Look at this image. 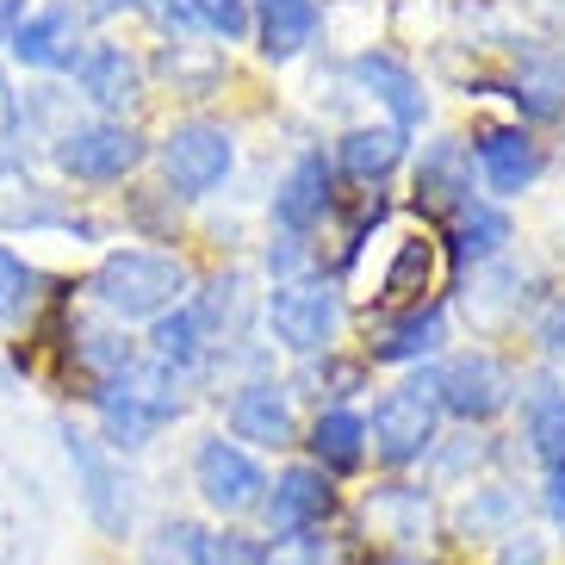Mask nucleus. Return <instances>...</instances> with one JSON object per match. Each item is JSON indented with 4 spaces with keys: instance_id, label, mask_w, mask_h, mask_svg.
Masks as SVG:
<instances>
[{
    "instance_id": "35",
    "label": "nucleus",
    "mask_w": 565,
    "mask_h": 565,
    "mask_svg": "<svg viewBox=\"0 0 565 565\" xmlns=\"http://www.w3.org/2000/svg\"><path fill=\"white\" fill-rule=\"evenodd\" d=\"M366 565H441V553H380V559Z\"/></svg>"
},
{
    "instance_id": "36",
    "label": "nucleus",
    "mask_w": 565,
    "mask_h": 565,
    "mask_svg": "<svg viewBox=\"0 0 565 565\" xmlns=\"http://www.w3.org/2000/svg\"><path fill=\"white\" fill-rule=\"evenodd\" d=\"M25 19V0H0V44L13 38V25Z\"/></svg>"
},
{
    "instance_id": "23",
    "label": "nucleus",
    "mask_w": 565,
    "mask_h": 565,
    "mask_svg": "<svg viewBox=\"0 0 565 565\" xmlns=\"http://www.w3.org/2000/svg\"><path fill=\"white\" fill-rule=\"evenodd\" d=\"M205 354H217V335H212V323H205V311L193 299H181L174 311H162L150 323V361L174 366V373H193Z\"/></svg>"
},
{
    "instance_id": "22",
    "label": "nucleus",
    "mask_w": 565,
    "mask_h": 565,
    "mask_svg": "<svg viewBox=\"0 0 565 565\" xmlns=\"http://www.w3.org/2000/svg\"><path fill=\"white\" fill-rule=\"evenodd\" d=\"M249 25H255V38H262L267 63H292V56H305L317 44L323 13H317V0H255Z\"/></svg>"
},
{
    "instance_id": "18",
    "label": "nucleus",
    "mask_w": 565,
    "mask_h": 565,
    "mask_svg": "<svg viewBox=\"0 0 565 565\" xmlns=\"http://www.w3.org/2000/svg\"><path fill=\"white\" fill-rule=\"evenodd\" d=\"M441 342H448V311L441 305H411V311L385 317L380 330H373L366 361L373 366H416V361H429V354H441Z\"/></svg>"
},
{
    "instance_id": "8",
    "label": "nucleus",
    "mask_w": 565,
    "mask_h": 565,
    "mask_svg": "<svg viewBox=\"0 0 565 565\" xmlns=\"http://www.w3.org/2000/svg\"><path fill=\"white\" fill-rule=\"evenodd\" d=\"M429 392H435V404H441L448 423H460V429H491L515 404L522 385H515V373L491 349H466V354H448L441 366H429Z\"/></svg>"
},
{
    "instance_id": "28",
    "label": "nucleus",
    "mask_w": 565,
    "mask_h": 565,
    "mask_svg": "<svg viewBox=\"0 0 565 565\" xmlns=\"http://www.w3.org/2000/svg\"><path fill=\"white\" fill-rule=\"evenodd\" d=\"M448 217H454V255H460V262H491V255H503V243H510V217L484 200H460Z\"/></svg>"
},
{
    "instance_id": "5",
    "label": "nucleus",
    "mask_w": 565,
    "mask_h": 565,
    "mask_svg": "<svg viewBox=\"0 0 565 565\" xmlns=\"http://www.w3.org/2000/svg\"><path fill=\"white\" fill-rule=\"evenodd\" d=\"M186 286H193V274H186L181 255L168 249H113L94 267L100 311L125 317V323H156L162 311H174L186 299Z\"/></svg>"
},
{
    "instance_id": "39",
    "label": "nucleus",
    "mask_w": 565,
    "mask_h": 565,
    "mask_svg": "<svg viewBox=\"0 0 565 565\" xmlns=\"http://www.w3.org/2000/svg\"><path fill=\"white\" fill-rule=\"evenodd\" d=\"M0 522H7V510H0Z\"/></svg>"
},
{
    "instance_id": "3",
    "label": "nucleus",
    "mask_w": 565,
    "mask_h": 565,
    "mask_svg": "<svg viewBox=\"0 0 565 565\" xmlns=\"http://www.w3.org/2000/svg\"><path fill=\"white\" fill-rule=\"evenodd\" d=\"M56 441H63V460H68V479H75V503H82L87 529L100 534V541H137V479L131 466L118 460L113 448H106L100 435L75 429V423H56Z\"/></svg>"
},
{
    "instance_id": "38",
    "label": "nucleus",
    "mask_w": 565,
    "mask_h": 565,
    "mask_svg": "<svg viewBox=\"0 0 565 565\" xmlns=\"http://www.w3.org/2000/svg\"><path fill=\"white\" fill-rule=\"evenodd\" d=\"M0 380H7V366H0Z\"/></svg>"
},
{
    "instance_id": "6",
    "label": "nucleus",
    "mask_w": 565,
    "mask_h": 565,
    "mask_svg": "<svg viewBox=\"0 0 565 565\" xmlns=\"http://www.w3.org/2000/svg\"><path fill=\"white\" fill-rule=\"evenodd\" d=\"M193 498H200L205 515H217L224 529H236V522H255V510H262L267 498V460L262 454H249L243 441H231L224 429L200 435L193 441Z\"/></svg>"
},
{
    "instance_id": "17",
    "label": "nucleus",
    "mask_w": 565,
    "mask_h": 565,
    "mask_svg": "<svg viewBox=\"0 0 565 565\" xmlns=\"http://www.w3.org/2000/svg\"><path fill=\"white\" fill-rule=\"evenodd\" d=\"M522 398V454H529L534 472H553L565 466V385L553 373H534L529 392H515Z\"/></svg>"
},
{
    "instance_id": "9",
    "label": "nucleus",
    "mask_w": 565,
    "mask_h": 565,
    "mask_svg": "<svg viewBox=\"0 0 565 565\" xmlns=\"http://www.w3.org/2000/svg\"><path fill=\"white\" fill-rule=\"evenodd\" d=\"M267 330L280 335L286 354H330L335 330H342V292L323 274H299L267 292Z\"/></svg>"
},
{
    "instance_id": "13",
    "label": "nucleus",
    "mask_w": 565,
    "mask_h": 565,
    "mask_svg": "<svg viewBox=\"0 0 565 565\" xmlns=\"http://www.w3.org/2000/svg\"><path fill=\"white\" fill-rule=\"evenodd\" d=\"M56 168H63L68 181L82 186H113L125 181L143 156H150V143L125 125V118H87V125H68L63 137H56Z\"/></svg>"
},
{
    "instance_id": "19",
    "label": "nucleus",
    "mask_w": 565,
    "mask_h": 565,
    "mask_svg": "<svg viewBox=\"0 0 565 565\" xmlns=\"http://www.w3.org/2000/svg\"><path fill=\"white\" fill-rule=\"evenodd\" d=\"M68 75L82 87V100L100 106V113H125V106L143 100V63L125 44H94V51H82V63L68 68Z\"/></svg>"
},
{
    "instance_id": "20",
    "label": "nucleus",
    "mask_w": 565,
    "mask_h": 565,
    "mask_svg": "<svg viewBox=\"0 0 565 565\" xmlns=\"http://www.w3.org/2000/svg\"><path fill=\"white\" fill-rule=\"evenodd\" d=\"M212 541H217L212 522L162 510L156 522L137 529V565H212Z\"/></svg>"
},
{
    "instance_id": "32",
    "label": "nucleus",
    "mask_w": 565,
    "mask_h": 565,
    "mask_svg": "<svg viewBox=\"0 0 565 565\" xmlns=\"http://www.w3.org/2000/svg\"><path fill=\"white\" fill-rule=\"evenodd\" d=\"M534 515L547 534H565V466L541 472V491H534Z\"/></svg>"
},
{
    "instance_id": "10",
    "label": "nucleus",
    "mask_w": 565,
    "mask_h": 565,
    "mask_svg": "<svg viewBox=\"0 0 565 565\" xmlns=\"http://www.w3.org/2000/svg\"><path fill=\"white\" fill-rule=\"evenodd\" d=\"M534 498L515 479H479L454 491V503H441V541H460V547H498L515 529H529Z\"/></svg>"
},
{
    "instance_id": "27",
    "label": "nucleus",
    "mask_w": 565,
    "mask_h": 565,
    "mask_svg": "<svg viewBox=\"0 0 565 565\" xmlns=\"http://www.w3.org/2000/svg\"><path fill=\"white\" fill-rule=\"evenodd\" d=\"M156 19L174 25V32H205L231 44V38L249 32V0H162Z\"/></svg>"
},
{
    "instance_id": "4",
    "label": "nucleus",
    "mask_w": 565,
    "mask_h": 565,
    "mask_svg": "<svg viewBox=\"0 0 565 565\" xmlns=\"http://www.w3.org/2000/svg\"><path fill=\"white\" fill-rule=\"evenodd\" d=\"M342 522L373 559L380 553H441V491H429L423 479H373Z\"/></svg>"
},
{
    "instance_id": "25",
    "label": "nucleus",
    "mask_w": 565,
    "mask_h": 565,
    "mask_svg": "<svg viewBox=\"0 0 565 565\" xmlns=\"http://www.w3.org/2000/svg\"><path fill=\"white\" fill-rule=\"evenodd\" d=\"M404 143H411V137H404L398 125H361V131H349L335 143V168H342L349 181H385V174L404 162Z\"/></svg>"
},
{
    "instance_id": "37",
    "label": "nucleus",
    "mask_w": 565,
    "mask_h": 565,
    "mask_svg": "<svg viewBox=\"0 0 565 565\" xmlns=\"http://www.w3.org/2000/svg\"><path fill=\"white\" fill-rule=\"evenodd\" d=\"M0 125H19V100L7 94V82H0Z\"/></svg>"
},
{
    "instance_id": "33",
    "label": "nucleus",
    "mask_w": 565,
    "mask_h": 565,
    "mask_svg": "<svg viewBox=\"0 0 565 565\" xmlns=\"http://www.w3.org/2000/svg\"><path fill=\"white\" fill-rule=\"evenodd\" d=\"M534 342H541V354L565 361V299H547V311L534 317Z\"/></svg>"
},
{
    "instance_id": "31",
    "label": "nucleus",
    "mask_w": 565,
    "mask_h": 565,
    "mask_svg": "<svg viewBox=\"0 0 565 565\" xmlns=\"http://www.w3.org/2000/svg\"><path fill=\"white\" fill-rule=\"evenodd\" d=\"M484 565H553V534L547 529H515L510 541L484 553Z\"/></svg>"
},
{
    "instance_id": "12",
    "label": "nucleus",
    "mask_w": 565,
    "mask_h": 565,
    "mask_svg": "<svg viewBox=\"0 0 565 565\" xmlns=\"http://www.w3.org/2000/svg\"><path fill=\"white\" fill-rule=\"evenodd\" d=\"M224 429L231 441H243L249 454H292L299 448V404H292V385L274 380V373H255L231 392L224 404Z\"/></svg>"
},
{
    "instance_id": "24",
    "label": "nucleus",
    "mask_w": 565,
    "mask_h": 565,
    "mask_svg": "<svg viewBox=\"0 0 565 565\" xmlns=\"http://www.w3.org/2000/svg\"><path fill=\"white\" fill-rule=\"evenodd\" d=\"M354 82L373 94V100L392 106V118H398V131L411 137L423 118H429V100H423V87H416V75L398 63V56H385V51H361L354 56Z\"/></svg>"
},
{
    "instance_id": "21",
    "label": "nucleus",
    "mask_w": 565,
    "mask_h": 565,
    "mask_svg": "<svg viewBox=\"0 0 565 565\" xmlns=\"http://www.w3.org/2000/svg\"><path fill=\"white\" fill-rule=\"evenodd\" d=\"M479 181L484 193L498 200H515L541 181V143L529 131H484L479 137Z\"/></svg>"
},
{
    "instance_id": "1",
    "label": "nucleus",
    "mask_w": 565,
    "mask_h": 565,
    "mask_svg": "<svg viewBox=\"0 0 565 565\" xmlns=\"http://www.w3.org/2000/svg\"><path fill=\"white\" fill-rule=\"evenodd\" d=\"M87 404H94L100 441L118 454V460H131V454H143L162 429L181 423V411H186V373L150 361V354H137L125 373H113V380L94 385Z\"/></svg>"
},
{
    "instance_id": "30",
    "label": "nucleus",
    "mask_w": 565,
    "mask_h": 565,
    "mask_svg": "<svg viewBox=\"0 0 565 565\" xmlns=\"http://www.w3.org/2000/svg\"><path fill=\"white\" fill-rule=\"evenodd\" d=\"M423 286H429V236H416V243L398 249V262H392V274H385V286H380V299L404 305V299H416Z\"/></svg>"
},
{
    "instance_id": "14",
    "label": "nucleus",
    "mask_w": 565,
    "mask_h": 565,
    "mask_svg": "<svg viewBox=\"0 0 565 565\" xmlns=\"http://www.w3.org/2000/svg\"><path fill=\"white\" fill-rule=\"evenodd\" d=\"M299 460L330 472L335 484L366 472V411L354 404H317V416L299 429Z\"/></svg>"
},
{
    "instance_id": "15",
    "label": "nucleus",
    "mask_w": 565,
    "mask_h": 565,
    "mask_svg": "<svg viewBox=\"0 0 565 565\" xmlns=\"http://www.w3.org/2000/svg\"><path fill=\"white\" fill-rule=\"evenodd\" d=\"M82 7H38V13H25L13 25V38H7V51H13L19 68H44V75H56V68H75L82 63Z\"/></svg>"
},
{
    "instance_id": "34",
    "label": "nucleus",
    "mask_w": 565,
    "mask_h": 565,
    "mask_svg": "<svg viewBox=\"0 0 565 565\" xmlns=\"http://www.w3.org/2000/svg\"><path fill=\"white\" fill-rule=\"evenodd\" d=\"M131 7H143V0H87L82 19H113V13H131Z\"/></svg>"
},
{
    "instance_id": "16",
    "label": "nucleus",
    "mask_w": 565,
    "mask_h": 565,
    "mask_svg": "<svg viewBox=\"0 0 565 565\" xmlns=\"http://www.w3.org/2000/svg\"><path fill=\"white\" fill-rule=\"evenodd\" d=\"M335 205V168L323 150H305L299 162L286 168V181L274 186V224L286 236H311Z\"/></svg>"
},
{
    "instance_id": "2",
    "label": "nucleus",
    "mask_w": 565,
    "mask_h": 565,
    "mask_svg": "<svg viewBox=\"0 0 565 565\" xmlns=\"http://www.w3.org/2000/svg\"><path fill=\"white\" fill-rule=\"evenodd\" d=\"M441 435H448V416L429 392V373H416V380L380 392V404L366 416V460L380 466V479H416Z\"/></svg>"
},
{
    "instance_id": "29",
    "label": "nucleus",
    "mask_w": 565,
    "mask_h": 565,
    "mask_svg": "<svg viewBox=\"0 0 565 565\" xmlns=\"http://www.w3.org/2000/svg\"><path fill=\"white\" fill-rule=\"evenodd\" d=\"M32 305H38V267L0 243V323H19Z\"/></svg>"
},
{
    "instance_id": "26",
    "label": "nucleus",
    "mask_w": 565,
    "mask_h": 565,
    "mask_svg": "<svg viewBox=\"0 0 565 565\" xmlns=\"http://www.w3.org/2000/svg\"><path fill=\"white\" fill-rule=\"evenodd\" d=\"M416 193H423V205H441V212H454L460 200H472V168H466V150L454 143V137H441V143L423 150Z\"/></svg>"
},
{
    "instance_id": "11",
    "label": "nucleus",
    "mask_w": 565,
    "mask_h": 565,
    "mask_svg": "<svg viewBox=\"0 0 565 565\" xmlns=\"http://www.w3.org/2000/svg\"><path fill=\"white\" fill-rule=\"evenodd\" d=\"M162 181L174 200H205V193H217L224 186V174L236 168V143L224 125H212V118H181L174 131L162 137Z\"/></svg>"
},
{
    "instance_id": "7",
    "label": "nucleus",
    "mask_w": 565,
    "mask_h": 565,
    "mask_svg": "<svg viewBox=\"0 0 565 565\" xmlns=\"http://www.w3.org/2000/svg\"><path fill=\"white\" fill-rule=\"evenodd\" d=\"M342 515H349V503H342V484L330 472H317L311 460H286L280 472H267V498L255 510V529L280 547V541H299V534L335 529Z\"/></svg>"
}]
</instances>
